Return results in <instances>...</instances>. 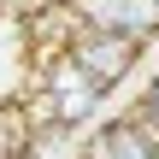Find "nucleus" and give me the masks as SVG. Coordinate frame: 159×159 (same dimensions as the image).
<instances>
[{
	"label": "nucleus",
	"mask_w": 159,
	"mask_h": 159,
	"mask_svg": "<svg viewBox=\"0 0 159 159\" xmlns=\"http://www.w3.org/2000/svg\"><path fill=\"white\" fill-rule=\"evenodd\" d=\"M35 6H71V0H35Z\"/></svg>",
	"instance_id": "0eeeda50"
},
{
	"label": "nucleus",
	"mask_w": 159,
	"mask_h": 159,
	"mask_svg": "<svg viewBox=\"0 0 159 159\" xmlns=\"http://www.w3.org/2000/svg\"><path fill=\"white\" fill-rule=\"evenodd\" d=\"M0 6H6V0H0Z\"/></svg>",
	"instance_id": "6e6552de"
},
{
	"label": "nucleus",
	"mask_w": 159,
	"mask_h": 159,
	"mask_svg": "<svg viewBox=\"0 0 159 159\" xmlns=\"http://www.w3.org/2000/svg\"><path fill=\"white\" fill-rule=\"evenodd\" d=\"M41 89H47V118H53V130H65V124H83L94 106H100V83L71 59V53H59L47 71H41Z\"/></svg>",
	"instance_id": "f03ea898"
},
{
	"label": "nucleus",
	"mask_w": 159,
	"mask_h": 159,
	"mask_svg": "<svg viewBox=\"0 0 159 159\" xmlns=\"http://www.w3.org/2000/svg\"><path fill=\"white\" fill-rule=\"evenodd\" d=\"M71 12L89 30H112V35H130V41L159 35V0H71Z\"/></svg>",
	"instance_id": "7ed1b4c3"
},
{
	"label": "nucleus",
	"mask_w": 159,
	"mask_h": 159,
	"mask_svg": "<svg viewBox=\"0 0 159 159\" xmlns=\"http://www.w3.org/2000/svg\"><path fill=\"white\" fill-rule=\"evenodd\" d=\"M30 124H35V118H24L18 106L0 112V159H24L30 153Z\"/></svg>",
	"instance_id": "39448f33"
},
{
	"label": "nucleus",
	"mask_w": 159,
	"mask_h": 159,
	"mask_svg": "<svg viewBox=\"0 0 159 159\" xmlns=\"http://www.w3.org/2000/svg\"><path fill=\"white\" fill-rule=\"evenodd\" d=\"M83 159H159V130L142 118V112L112 118V124H100V130L89 136Z\"/></svg>",
	"instance_id": "20e7f679"
},
{
	"label": "nucleus",
	"mask_w": 159,
	"mask_h": 159,
	"mask_svg": "<svg viewBox=\"0 0 159 159\" xmlns=\"http://www.w3.org/2000/svg\"><path fill=\"white\" fill-rule=\"evenodd\" d=\"M65 53L100 83V89H112V83H124L130 77V65H136V53H142V41H130V35H112V30H89V24H71V35H65Z\"/></svg>",
	"instance_id": "f257e3e1"
},
{
	"label": "nucleus",
	"mask_w": 159,
	"mask_h": 159,
	"mask_svg": "<svg viewBox=\"0 0 159 159\" xmlns=\"http://www.w3.org/2000/svg\"><path fill=\"white\" fill-rule=\"evenodd\" d=\"M136 112H142V118H148V124H153V130H159V77H153V83H148V100H142Z\"/></svg>",
	"instance_id": "423d86ee"
}]
</instances>
